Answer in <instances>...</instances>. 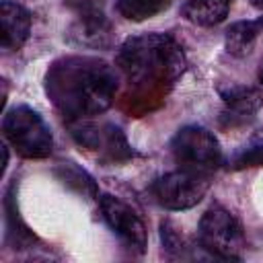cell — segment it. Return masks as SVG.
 Returning a JSON list of instances; mask_svg holds the SVG:
<instances>
[{
  "label": "cell",
  "mask_w": 263,
  "mask_h": 263,
  "mask_svg": "<svg viewBox=\"0 0 263 263\" xmlns=\"http://www.w3.org/2000/svg\"><path fill=\"white\" fill-rule=\"evenodd\" d=\"M45 90L66 119L80 121L109 109L117 92V76L99 58L64 55L49 66Z\"/></svg>",
  "instance_id": "1"
},
{
  "label": "cell",
  "mask_w": 263,
  "mask_h": 263,
  "mask_svg": "<svg viewBox=\"0 0 263 263\" xmlns=\"http://www.w3.org/2000/svg\"><path fill=\"white\" fill-rule=\"evenodd\" d=\"M117 68L136 84L173 82L185 70L181 45L164 33L127 37L117 51Z\"/></svg>",
  "instance_id": "2"
},
{
  "label": "cell",
  "mask_w": 263,
  "mask_h": 263,
  "mask_svg": "<svg viewBox=\"0 0 263 263\" xmlns=\"http://www.w3.org/2000/svg\"><path fill=\"white\" fill-rule=\"evenodd\" d=\"M4 140L23 158H45L51 154L53 136L45 119L31 107L18 105L2 119Z\"/></svg>",
  "instance_id": "3"
},
{
  "label": "cell",
  "mask_w": 263,
  "mask_h": 263,
  "mask_svg": "<svg viewBox=\"0 0 263 263\" xmlns=\"http://www.w3.org/2000/svg\"><path fill=\"white\" fill-rule=\"evenodd\" d=\"M171 152L179 168L210 175L222 164V148L216 136L201 125H185L171 140Z\"/></svg>",
  "instance_id": "4"
},
{
  "label": "cell",
  "mask_w": 263,
  "mask_h": 263,
  "mask_svg": "<svg viewBox=\"0 0 263 263\" xmlns=\"http://www.w3.org/2000/svg\"><path fill=\"white\" fill-rule=\"evenodd\" d=\"M199 247L218 259H240L245 236L238 220L222 205H212L199 220Z\"/></svg>",
  "instance_id": "5"
},
{
  "label": "cell",
  "mask_w": 263,
  "mask_h": 263,
  "mask_svg": "<svg viewBox=\"0 0 263 263\" xmlns=\"http://www.w3.org/2000/svg\"><path fill=\"white\" fill-rule=\"evenodd\" d=\"M210 189V175L179 168L158 177L150 185V193L158 205L164 210H189L203 199Z\"/></svg>",
  "instance_id": "6"
},
{
  "label": "cell",
  "mask_w": 263,
  "mask_h": 263,
  "mask_svg": "<svg viewBox=\"0 0 263 263\" xmlns=\"http://www.w3.org/2000/svg\"><path fill=\"white\" fill-rule=\"evenodd\" d=\"M99 208L109 224V228L119 236V240L134 253L142 255L148 245V230L142 222V218L119 197L101 193L99 195Z\"/></svg>",
  "instance_id": "7"
},
{
  "label": "cell",
  "mask_w": 263,
  "mask_h": 263,
  "mask_svg": "<svg viewBox=\"0 0 263 263\" xmlns=\"http://www.w3.org/2000/svg\"><path fill=\"white\" fill-rule=\"evenodd\" d=\"M72 138L88 150H97L111 160H121L132 156V148L123 132L113 123H90V121H70Z\"/></svg>",
  "instance_id": "8"
},
{
  "label": "cell",
  "mask_w": 263,
  "mask_h": 263,
  "mask_svg": "<svg viewBox=\"0 0 263 263\" xmlns=\"http://www.w3.org/2000/svg\"><path fill=\"white\" fill-rule=\"evenodd\" d=\"M0 23H2V47L16 51L25 45L31 33V14L25 6L12 0H2L0 4Z\"/></svg>",
  "instance_id": "9"
},
{
  "label": "cell",
  "mask_w": 263,
  "mask_h": 263,
  "mask_svg": "<svg viewBox=\"0 0 263 263\" xmlns=\"http://www.w3.org/2000/svg\"><path fill=\"white\" fill-rule=\"evenodd\" d=\"M263 35V14L251 21H238L226 29L224 45L230 55H247L255 41Z\"/></svg>",
  "instance_id": "10"
},
{
  "label": "cell",
  "mask_w": 263,
  "mask_h": 263,
  "mask_svg": "<svg viewBox=\"0 0 263 263\" xmlns=\"http://www.w3.org/2000/svg\"><path fill=\"white\" fill-rule=\"evenodd\" d=\"M228 10L230 0H187L183 16L197 27H216L228 16Z\"/></svg>",
  "instance_id": "11"
},
{
  "label": "cell",
  "mask_w": 263,
  "mask_h": 263,
  "mask_svg": "<svg viewBox=\"0 0 263 263\" xmlns=\"http://www.w3.org/2000/svg\"><path fill=\"white\" fill-rule=\"evenodd\" d=\"M226 101V117L230 119V123L236 121H247V117H251L257 107L263 103V95L255 88H232L230 92L224 95Z\"/></svg>",
  "instance_id": "12"
},
{
  "label": "cell",
  "mask_w": 263,
  "mask_h": 263,
  "mask_svg": "<svg viewBox=\"0 0 263 263\" xmlns=\"http://www.w3.org/2000/svg\"><path fill=\"white\" fill-rule=\"evenodd\" d=\"M173 0H119L117 10L121 16L134 23H142L146 18H152L160 12H164L171 6Z\"/></svg>",
  "instance_id": "13"
},
{
  "label": "cell",
  "mask_w": 263,
  "mask_h": 263,
  "mask_svg": "<svg viewBox=\"0 0 263 263\" xmlns=\"http://www.w3.org/2000/svg\"><path fill=\"white\" fill-rule=\"evenodd\" d=\"M58 173L62 175V181H64L66 185L74 187L78 193H84V195H86V193H90V195H95V193H97V187H95L92 179H90L84 171H80L78 166L68 164V166H62Z\"/></svg>",
  "instance_id": "14"
},
{
  "label": "cell",
  "mask_w": 263,
  "mask_h": 263,
  "mask_svg": "<svg viewBox=\"0 0 263 263\" xmlns=\"http://www.w3.org/2000/svg\"><path fill=\"white\" fill-rule=\"evenodd\" d=\"M263 164V142L247 148L242 154H238L232 160V168H249V166H261Z\"/></svg>",
  "instance_id": "15"
},
{
  "label": "cell",
  "mask_w": 263,
  "mask_h": 263,
  "mask_svg": "<svg viewBox=\"0 0 263 263\" xmlns=\"http://www.w3.org/2000/svg\"><path fill=\"white\" fill-rule=\"evenodd\" d=\"M251 4H253L255 8H261V10H263V0H251Z\"/></svg>",
  "instance_id": "16"
},
{
  "label": "cell",
  "mask_w": 263,
  "mask_h": 263,
  "mask_svg": "<svg viewBox=\"0 0 263 263\" xmlns=\"http://www.w3.org/2000/svg\"><path fill=\"white\" fill-rule=\"evenodd\" d=\"M261 82H263V72H261Z\"/></svg>",
  "instance_id": "17"
}]
</instances>
